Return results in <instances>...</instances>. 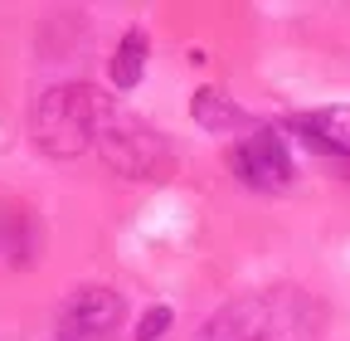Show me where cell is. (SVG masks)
I'll list each match as a JSON object with an SVG mask.
<instances>
[{
  "label": "cell",
  "mask_w": 350,
  "mask_h": 341,
  "mask_svg": "<svg viewBox=\"0 0 350 341\" xmlns=\"http://www.w3.org/2000/svg\"><path fill=\"white\" fill-rule=\"evenodd\" d=\"M229 166L243 186H258V190H287L292 186V156L273 127H248L229 151Z\"/></svg>",
  "instance_id": "3957f363"
},
{
  "label": "cell",
  "mask_w": 350,
  "mask_h": 341,
  "mask_svg": "<svg viewBox=\"0 0 350 341\" xmlns=\"http://www.w3.org/2000/svg\"><path fill=\"white\" fill-rule=\"evenodd\" d=\"M292 132L317 147L326 156H350V103L340 108H317V112H297L292 117Z\"/></svg>",
  "instance_id": "8992f818"
},
{
  "label": "cell",
  "mask_w": 350,
  "mask_h": 341,
  "mask_svg": "<svg viewBox=\"0 0 350 341\" xmlns=\"http://www.w3.org/2000/svg\"><path fill=\"white\" fill-rule=\"evenodd\" d=\"M103 156L122 170V176H151V170L165 161V147L151 127L137 122H103Z\"/></svg>",
  "instance_id": "277c9868"
},
{
  "label": "cell",
  "mask_w": 350,
  "mask_h": 341,
  "mask_svg": "<svg viewBox=\"0 0 350 341\" xmlns=\"http://www.w3.org/2000/svg\"><path fill=\"white\" fill-rule=\"evenodd\" d=\"M117 322H122V297L112 288H78L59 317V331L68 341H78V336H103Z\"/></svg>",
  "instance_id": "5b68a950"
},
{
  "label": "cell",
  "mask_w": 350,
  "mask_h": 341,
  "mask_svg": "<svg viewBox=\"0 0 350 341\" xmlns=\"http://www.w3.org/2000/svg\"><path fill=\"white\" fill-rule=\"evenodd\" d=\"M321 303L301 288H268L219 307L195 341H317Z\"/></svg>",
  "instance_id": "6da1fadb"
},
{
  "label": "cell",
  "mask_w": 350,
  "mask_h": 341,
  "mask_svg": "<svg viewBox=\"0 0 350 341\" xmlns=\"http://www.w3.org/2000/svg\"><path fill=\"white\" fill-rule=\"evenodd\" d=\"M103 127V98L88 83L49 88L34 103V142L49 156H78Z\"/></svg>",
  "instance_id": "7a4b0ae2"
},
{
  "label": "cell",
  "mask_w": 350,
  "mask_h": 341,
  "mask_svg": "<svg viewBox=\"0 0 350 341\" xmlns=\"http://www.w3.org/2000/svg\"><path fill=\"white\" fill-rule=\"evenodd\" d=\"M165 327H170V307H151V312L137 322V341H156Z\"/></svg>",
  "instance_id": "9c48e42d"
},
{
  "label": "cell",
  "mask_w": 350,
  "mask_h": 341,
  "mask_svg": "<svg viewBox=\"0 0 350 341\" xmlns=\"http://www.w3.org/2000/svg\"><path fill=\"white\" fill-rule=\"evenodd\" d=\"M142 68H146V34L142 29H126L122 45H117V59H112V83L126 93L142 83Z\"/></svg>",
  "instance_id": "ba28073f"
},
{
  "label": "cell",
  "mask_w": 350,
  "mask_h": 341,
  "mask_svg": "<svg viewBox=\"0 0 350 341\" xmlns=\"http://www.w3.org/2000/svg\"><path fill=\"white\" fill-rule=\"evenodd\" d=\"M195 122L209 127V132H219V137H224V132H239V127H243V132L253 127V122L243 117V108H234L224 93H214V88L195 93Z\"/></svg>",
  "instance_id": "52a82bcc"
}]
</instances>
